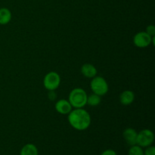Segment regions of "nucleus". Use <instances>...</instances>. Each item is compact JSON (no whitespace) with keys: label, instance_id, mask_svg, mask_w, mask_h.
<instances>
[{"label":"nucleus","instance_id":"f8f14e48","mask_svg":"<svg viewBox=\"0 0 155 155\" xmlns=\"http://www.w3.org/2000/svg\"><path fill=\"white\" fill-rule=\"evenodd\" d=\"M20 155H39L37 147L32 143L26 144L22 147Z\"/></svg>","mask_w":155,"mask_h":155},{"label":"nucleus","instance_id":"f03ea898","mask_svg":"<svg viewBox=\"0 0 155 155\" xmlns=\"http://www.w3.org/2000/svg\"><path fill=\"white\" fill-rule=\"evenodd\" d=\"M87 93L82 88H75L69 94L68 101L74 108H83L87 101Z\"/></svg>","mask_w":155,"mask_h":155},{"label":"nucleus","instance_id":"2eb2a0df","mask_svg":"<svg viewBox=\"0 0 155 155\" xmlns=\"http://www.w3.org/2000/svg\"><path fill=\"white\" fill-rule=\"evenodd\" d=\"M144 155H155V147L153 145L145 148V150L144 151Z\"/></svg>","mask_w":155,"mask_h":155},{"label":"nucleus","instance_id":"1a4fd4ad","mask_svg":"<svg viewBox=\"0 0 155 155\" xmlns=\"http://www.w3.org/2000/svg\"><path fill=\"white\" fill-rule=\"evenodd\" d=\"M81 73L86 78L92 79L97 75V69L92 64H84L81 67Z\"/></svg>","mask_w":155,"mask_h":155},{"label":"nucleus","instance_id":"a211bd4d","mask_svg":"<svg viewBox=\"0 0 155 155\" xmlns=\"http://www.w3.org/2000/svg\"><path fill=\"white\" fill-rule=\"evenodd\" d=\"M48 98L51 101H54L56 98V93L54 92V90H50L48 91Z\"/></svg>","mask_w":155,"mask_h":155},{"label":"nucleus","instance_id":"ddd939ff","mask_svg":"<svg viewBox=\"0 0 155 155\" xmlns=\"http://www.w3.org/2000/svg\"><path fill=\"white\" fill-rule=\"evenodd\" d=\"M101 103V96L96 95L95 93H92L87 96V101L86 104L92 106V107H95L98 106Z\"/></svg>","mask_w":155,"mask_h":155},{"label":"nucleus","instance_id":"4468645a","mask_svg":"<svg viewBox=\"0 0 155 155\" xmlns=\"http://www.w3.org/2000/svg\"><path fill=\"white\" fill-rule=\"evenodd\" d=\"M128 155H144L143 148L138 145H132L129 149Z\"/></svg>","mask_w":155,"mask_h":155},{"label":"nucleus","instance_id":"20e7f679","mask_svg":"<svg viewBox=\"0 0 155 155\" xmlns=\"http://www.w3.org/2000/svg\"><path fill=\"white\" fill-rule=\"evenodd\" d=\"M154 141V134L151 130L145 129L138 133L136 145L142 148H147L150 145H152Z\"/></svg>","mask_w":155,"mask_h":155},{"label":"nucleus","instance_id":"6e6552de","mask_svg":"<svg viewBox=\"0 0 155 155\" xmlns=\"http://www.w3.org/2000/svg\"><path fill=\"white\" fill-rule=\"evenodd\" d=\"M137 135L138 133L136 130L133 128H127L123 133V136L127 143L129 145H136V141H137Z\"/></svg>","mask_w":155,"mask_h":155},{"label":"nucleus","instance_id":"f257e3e1","mask_svg":"<svg viewBox=\"0 0 155 155\" xmlns=\"http://www.w3.org/2000/svg\"><path fill=\"white\" fill-rule=\"evenodd\" d=\"M68 122L75 130L83 131L91 124V117L87 110L83 108H74L68 114Z\"/></svg>","mask_w":155,"mask_h":155},{"label":"nucleus","instance_id":"9b49d317","mask_svg":"<svg viewBox=\"0 0 155 155\" xmlns=\"http://www.w3.org/2000/svg\"><path fill=\"white\" fill-rule=\"evenodd\" d=\"M12 15L11 11L7 8H0V25H6L11 21Z\"/></svg>","mask_w":155,"mask_h":155},{"label":"nucleus","instance_id":"9d476101","mask_svg":"<svg viewBox=\"0 0 155 155\" xmlns=\"http://www.w3.org/2000/svg\"><path fill=\"white\" fill-rule=\"evenodd\" d=\"M135 94L131 90H125L120 95V102L123 105H130L134 101Z\"/></svg>","mask_w":155,"mask_h":155},{"label":"nucleus","instance_id":"f3484780","mask_svg":"<svg viewBox=\"0 0 155 155\" xmlns=\"http://www.w3.org/2000/svg\"><path fill=\"white\" fill-rule=\"evenodd\" d=\"M101 155H117V152L114 150L107 149L105 150V151H103L101 154Z\"/></svg>","mask_w":155,"mask_h":155},{"label":"nucleus","instance_id":"0eeeda50","mask_svg":"<svg viewBox=\"0 0 155 155\" xmlns=\"http://www.w3.org/2000/svg\"><path fill=\"white\" fill-rule=\"evenodd\" d=\"M54 108H55L56 111H57L58 113L63 115L68 114L73 110V107L71 106V103L69 102L68 100L65 99L58 100V101L55 103Z\"/></svg>","mask_w":155,"mask_h":155},{"label":"nucleus","instance_id":"423d86ee","mask_svg":"<svg viewBox=\"0 0 155 155\" xmlns=\"http://www.w3.org/2000/svg\"><path fill=\"white\" fill-rule=\"evenodd\" d=\"M155 36L151 37L146 32H139L133 37V43L136 47L140 48H146L151 43L154 45Z\"/></svg>","mask_w":155,"mask_h":155},{"label":"nucleus","instance_id":"dca6fc26","mask_svg":"<svg viewBox=\"0 0 155 155\" xmlns=\"http://www.w3.org/2000/svg\"><path fill=\"white\" fill-rule=\"evenodd\" d=\"M146 32L149 36H151V37H154L155 36V27L154 25H149L146 27Z\"/></svg>","mask_w":155,"mask_h":155},{"label":"nucleus","instance_id":"39448f33","mask_svg":"<svg viewBox=\"0 0 155 155\" xmlns=\"http://www.w3.org/2000/svg\"><path fill=\"white\" fill-rule=\"evenodd\" d=\"M61 83L60 75L57 72L51 71L44 77L43 86L48 91L55 90Z\"/></svg>","mask_w":155,"mask_h":155},{"label":"nucleus","instance_id":"7ed1b4c3","mask_svg":"<svg viewBox=\"0 0 155 155\" xmlns=\"http://www.w3.org/2000/svg\"><path fill=\"white\" fill-rule=\"evenodd\" d=\"M90 87L92 92L99 96L104 95L108 92V84L105 79L101 77H97L92 79V81L90 83Z\"/></svg>","mask_w":155,"mask_h":155}]
</instances>
